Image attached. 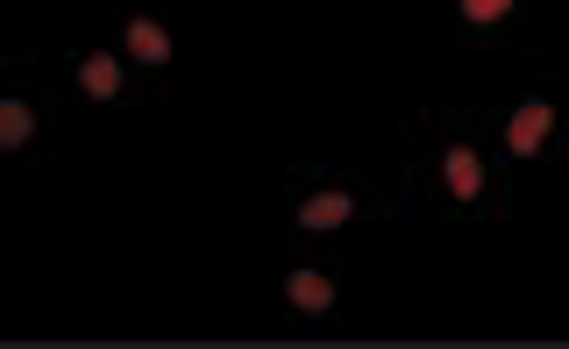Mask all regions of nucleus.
<instances>
[{"label": "nucleus", "instance_id": "f257e3e1", "mask_svg": "<svg viewBox=\"0 0 569 349\" xmlns=\"http://www.w3.org/2000/svg\"><path fill=\"white\" fill-rule=\"evenodd\" d=\"M541 129H548V108L533 100V108H520V129H506V136H512V150H533V143H541Z\"/></svg>", "mask_w": 569, "mask_h": 349}, {"label": "nucleus", "instance_id": "f03ea898", "mask_svg": "<svg viewBox=\"0 0 569 349\" xmlns=\"http://www.w3.org/2000/svg\"><path fill=\"white\" fill-rule=\"evenodd\" d=\"M328 221H349V193H320L307 207V229H328Z\"/></svg>", "mask_w": 569, "mask_h": 349}, {"label": "nucleus", "instance_id": "7ed1b4c3", "mask_svg": "<svg viewBox=\"0 0 569 349\" xmlns=\"http://www.w3.org/2000/svg\"><path fill=\"white\" fill-rule=\"evenodd\" d=\"M449 186L456 193H477V157L470 150H449Z\"/></svg>", "mask_w": 569, "mask_h": 349}, {"label": "nucleus", "instance_id": "20e7f679", "mask_svg": "<svg viewBox=\"0 0 569 349\" xmlns=\"http://www.w3.org/2000/svg\"><path fill=\"white\" fill-rule=\"evenodd\" d=\"M498 14H512V0H462V22H498Z\"/></svg>", "mask_w": 569, "mask_h": 349}, {"label": "nucleus", "instance_id": "39448f33", "mask_svg": "<svg viewBox=\"0 0 569 349\" xmlns=\"http://www.w3.org/2000/svg\"><path fill=\"white\" fill-rule=\"evenodd\" d=\"M86 86H93V93H114V86H121V72H114L107 58H93V64H86Z\"/></svg>", "mask_w": 569, "mask_h": 349}]
</instances>
